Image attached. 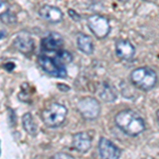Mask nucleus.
I'll use <instances>...</instances> for the list:
<instances>
[{"instance_id":"nucleus-7","label":"nucleus","mask_w":159,"mask_h":159,"mask_svg":"<svg viewBox=\"0 0 159 159\" xmlns=\"http://www.w3.org/2000/svg\"><path fill=\"white\" fill-rule=\"evenodd\" d=\"M99 153L102 159H119L121 150L110 140L102 137L99 141Z\"/></svg>"},{"instance_id":"nucleus-8","label":"nucleus","mask_w":159,"mask_h":159,"mask_svg":"<svg viewBox=\"0 0 159 159\" xmlns=\"http://www.w3.org/2000/svg\"><path fill=\"white\" fill-rule=\"evenodd\" d=\"M38 15L43 20L50 22V24H57L63 19V12L61 11V9L53 6H49V4H45L40 7L38 11Z\"/></svg>"},{"instance_id":"nucleus-2","label":"nucleus","mask_w":159,"mask_h":159,"mask_svg":"<svg viewBox=\"0 0 159 159\" xmlns=\"http://www.w3.org/2000/svg\"><path fill=\"white\" fill-rule=\"evenodd\" d=\"M58 51H42V54L38 57L40 68L47 74L55 78H66L67 70L58 57Z\"/></svg>"},{"instance_id":"nucleus-11","label":"nucleus","mask_w":159,"mask_h":159,"mask_svg":"<svg viewBox=\"0 0 159 159\" xmlns=\"http://www.w3.org/2000/svg\"><path fill=\"white\" fill-rule=\"evenodd\" d=\"M13 45H14L15 49L25 55L31 54L34 50V40L29 35H18L14 39Z\"/></svg>"},{"instance_id":"nucleus-6","label":"nucleus","mask_w":159,"mask_h":159,"mask_svg":"<svg viewBox=\"0 0 159 159\" xmlns=\"http://www.w3.org/2000/svg\"><path fill=\"white\" fill-rule=\"evenodd\" d=\"M78 110L83 118L87 120H94L99 117L101 107L97 99L92 97H85L79 101Z\"/></svg>"},{"instance_id":"nucleus-9","label":"nucleus","mask_w":159,"mask_h":159,"mask_svg":"<svg viewBox=\"0 0 159 159\" xmlns=\"http://www.w3.org/2000/svg\"><path fill=\"white\" fill-rule=\"evenodd\" d=\"M64 39L61 34L58 33H50L49 35L45 36L40 43L42 51H56L63 49Z\"/></svg>"},{"instance_id":"nucleus-1","label":"nucleus","mask_w":159,"mask_h":159,"mask_svg":"<svg viewBox=\"0 0 159 159\" xmlns=\"http://www.w3.org/2000/svg\"><path fill=\"white\" fill-rule=\"evenodd\" d=\"M115 122L123 133L132 137L140 135L145 129L144 120L132 109H124L118 112Z\"/></svg>"},{"instance_id":"nucleus-14","label":"nucleus","mask_w":159,"mask_h":159,"mask_svg":"<svg viewBox=\"0 0 159 159\" xmlns=\"http://www.w3.org/2000/svg\"><path fill=\"white\" fill-rule=\"evenodd\" d=\"M100 97L105 102H112L117 99V92L115 88L110 84L104 83L102 85V88L100 89Z\"/></svg>"},{"instance_id":"nucleus-5","label":"nucleus","mask_w":159,"mask_h":159,"mask_svg":"<svg viewBox=\"0 0 159 159\" xmlns=\"http://www.w3.org/2000/svg\"><path fill=\"white\" fill-rule=\"evenodd\" d=\"M87 25L91 33L99 39L108 36L110 33V24L107 17L100 14H93L87 18Z\"/></svg>"},{"instance_id":"nucleus-3","label":"nucleus","mask_w":159,"mask_h":159,"mask_svg":"<svg viewBox=\"0 0 159 159\" xmlns=\"http://www.w3.org/2000/svg\"><path fill=\"white\" fill-rule=\"evenodd\" d=\"M130 81L138 89L148 91L154 88L157 84V74L148 67H139L132 71Z\"/></svg>"},{"instance_id":"nucleus-13","label":"nucleus","mask_w":159,"mask_h":159,"mask_svg":"<svg viewBox=\"0 0 159 159\" xmlns=\"http://www.w3.org/2000/svg\"><path fill=\"white\" fill-rule=\"evenodd\" d=\"M76 45H78L80 51H82V52L87 55H90L93 53L94 46L91 40V37L88 36V35L82 34V33L79 34L78 38H76Z\"/></svg>"},{"instance_id":"nucleus-19","label":"nucleus","mask_w":159,"mask_h":159,"mask_svg":"<svg viewBox=\"0 0 159 159\" xmlns=\"http://www.w3.org/2000/svg\"><path fill=\"white\" fill-rule=\"evenodd\" d=\"M68 13H69V15L71 16V18H73L75 21H79V20L81 19V16H80V15L75 11H73V10H69Z\"/></svg>"},{"instance_id":"nucleus-22","label":"nucleus","mask_w":159,"mask_h":159,"mask_svg":"<svg viewBox=\"0 0 159 159\" xmlns=\"http://www.w3.org/2000/svg\"><path fill=\"white\" fill-rule=\"evenodd\" d=\"M157 118H158V122H159V110L157 111Z\"/></svg>"},{"instance_id":"nucleus-10","label":"nucleus","mask_w":159,"mask_h":159,"mask_svg":"<svg viewBox=\"0 0 159 159\" xmlns=\"http://www.w3.org/2000/svg\"><path fill=\"white\" fill-rule=\"evenodd\" d=\"M135 46L129 39H118L116 42V54L123 61H130L135 56Z\"/></svg>"},{"instance_id":"nucleus-20","label":"nucleus","mask_w":159,"mask_h":159,"mask_svg":"<svg viewBox=\"0 0 159 159\" xmlns=\"http://www.w3.org/2000/svg\"><path fill=\"white\" fill-rule=\"evenodd\" d=\"M7 36V32L4 30H0V39H2V38H4Z\"/></svg>"},{"instance_id":"nucleus-16","label":"nucleus","mask_w":159,"mask_h":159,"mask_svg":"<svg viewBox=\"0 0 159 159\" xmlns=\"http://www.w3.org/2000/svg\"><path fill=\"white\" fill-rule=\"evenodd\" d=\"M0 20H1L3 24H7V25H12V24H15L16 22V16H15L13 13L11 12H7L0 17Z\"/></svg>"},{"instance_id":"nucleus-15","label":"nucleus","mask_w":159,"mask_h":159,"mask_svg":"<svg viewBox=\"0 0 159 159\" xmlns=\"http://www.w3.org/2000/svg\"><path fill=\"white\" fill-rule=\"evenodd\" d=\"M22 126H24L25 132L30 135L34 136L37 133V125L34 121V118L32 117L30 112L25 114L22 117Z\"/></svg>"},{"instance_id":"nucleus-21","label":"nucleus","mask_w":159,"mask_h":159,"mask_svg":"<svg viewBox=\"0 0 159 159\" xmlns=\"http://www.w3.org/2000/svg\"><path fill=\"white\" fill-rule=\"evenodd\" d=\"M119 1H121V2H123V3H126V2H129V0H119Z\"/></svg>"},{"instance_id":"nucleus-12","label":"nucleus","mask_w":159,"mask_h":159,"mask_svg":"<svg viewBox=\"0 0 159 159\" xmlns=\"http://www.w3.org/2000/svg\"><path fill=\"white\" fill-rule=\"evenodd\" d=\"M72 144L79 153H87L91 147V138L86 132L76 133L73 136Z\"/></svg>"},{"instance_id":"nucleus-18","label":"nucleus","mask_w":159,"mask_h":159,"mask_svg":"<svg viewBox=\"0 0 159 159\" xmlns=\"http://www.w3.org/2000/svg\"><path fill=\"white\" fill-rule=\"evenodd\" d=\"M51 159H75V158L72 157L71 155H69V154H66V153H57V154H55Z\"/></svg>"},{"instance_id":"nucleus-4","label":"nucleus","mask_w":159,"mask_h":159,"mask_svg":"<svg viewBox=\"0 0 159 159\" xmlns=\"http://www.w3.org/2000/svg\"><path fill=\"white\" fill-rule=\"evenodd\" d=\"M68 109L64 105L60 103H53L49 105L42 112L43 122L48 127H58L61 126L66 120Z\"/></svg>"},{"instance_id":"nucleus-17","label":"nucleus","mask_w":159,"mask_h":159,"mask_svg":"<svg viewBox=\"0 0 159 159\" xmlns=\"http://www.w3.org/2000/svg\"><path fill=\"white\" fill-rule=\"evenodd\" d=\"M10 11V4L4 0H0V17L4 14V13Z\"/></svg>"}]
</instances>
